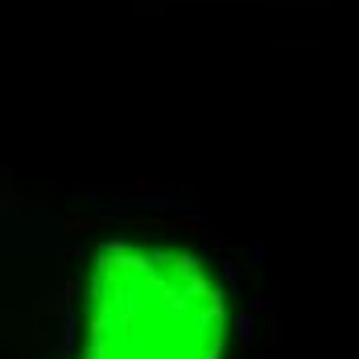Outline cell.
<instances>
[{
	"label": "cell",
	"instance_id": "1",
	"mask_svg": "<svg viewBox=\"0 0 359 359\" xmlns=\"http://www.w3.org/2000/svg\"><path fill=\"white\" fill-rule=\"evenodd\" d=\"M227 343L215 260L174 231L100 240L71 285L62 359H227Z\"/></svg>",
	"mask_w": 359,
	"mask_h": 359
}]
</instances>
